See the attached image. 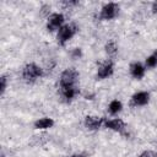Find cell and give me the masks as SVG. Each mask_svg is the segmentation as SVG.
<instances>
[{"label": "cell", "mask_w": 157, "mask_h": 157, "mask_svg": "<svg viewBox=\"0 0 157 157\" xmlns=\"http://www.w3.org/2000/svg\"><path fill=\"white\" fill-rule=\"evenodd\" d=\"M145 66L148 67V69H153L157 66V49L146 58V61H145Z\"/></svg>", "instance_id": "obj_14"}, {"label": "cell", "mask_w": 157, "mask_h": 157, "mask_svg": "<svg viewBox=\"0 0 157 157\" xmlns=\"http://www.w3.org/2000/svg\"><path fill=\"white\" fill-rule=\"evenodd\" d=\"M78 82V72L74 67L65 69L59 78V87L66 88V87H76Z\"/></svg>", "instance_id": "obj_1"}, {"label": "cell", "mask_w": 157, "mask_h": 157, "mask_svg": "<svg viewBox=\"0 0 157 157\" xmlns=\"http://www.w3.org/2000/svg\"><path fill=\"white\" fill-rule=\"evenodd\" d=\"M114 72V64L110 59L104 60L102 63H99L98 67H97V74H96V80H104L108 78L109 76H112Z\"/></svg>", "instance_id": "obj_5"}, {"label": "cell", "mask_w": 157, "mask_h": 157, "mask_svg": "<svg viewBox=\"0 0 157 157\" xmlns=\"http://www.w3.org/2000/svg\"><path fill=\"white\" fill-rule=\"evenodd\" d=\"M78 31V27L75 25V23H66L56 33V40H58V44L64 47L75 34L76 32Z\"/></svg>", "instance_id": "obj_2"}, {"label": "cell", "mask_w": 157, "mask_h": 157, "mask_svg": "<svg viewBox=\"0 0 157 157\" xmlns=\"http://www.w3.org/2000/svg\"><path fill=\"white\" fill-rule=\"evenodd\" d=\"M67 157H87L86 153H74L71 156H67Z\"/></svg>", "instance_id": "obj_20"}, {"label": "cell", "mask_w": 157, "mask_h": 157, "mask_svg": "<svg viewBox=\"0 0 157 157\" xmlns=\"http://www.w3.org/2000/svg\"><path fill=\"white\" fill-rule=\"evenodd\" d=\"M121 109H123V104H121V102L118 101V99H113V101L109 103V105H108V110H109V113H110L112 115H115V114L120 113Z\"/></svg>", "instance_id": "obj_13"}, {"label": "cell", "mask_w": 157, "mask_h": 157, "mask_svg": "<svg viewBox=\"0 0 157 157\" xmlns=\"http://www.w3.org/2000/svg\"><path fill=\"white\" fill-rule=\"evenodd\" d=\"M152 12L153 13H157V1L152 4Z\"/></svg>", "instance_id": "obj_21"}, {"label": "cell", "mask_w": 157, "mask_h": 157, "mask_svg": "<svg viewBox=\"0 0 157 157\" xmlns=\"http://www.w3.org/2000/svg\"><path fill=\"white\" fill-rule=\"evenodd\" d=\"M77 4H78V1H63V5H65V6H67V7L75 6V5H77Z\"/></svg>", "instance_id": "obj_19"}, {"label": "cell", "mask_w": 157, "mask_h": 157, "mask_svg": "<svg viewBox=\"0 0 157 157\" xmlns=\"http://www.w3.org/2000/svg\"><path fill=\"white\" fill-rule=\"evenodd\" d=\"M54 125V120L52 118H40L38 120L34 121V128L36 129H40V130H44V129H49Z\"/></svg>", "instance_id": "obj_12"}, {"label": "cell", "mask_w": 157, "mask_h": 157, "mask_svg": "<svg viewBox=\"0 0 157 157\" xmlns=\"http://www.w3.org/2000/svg\"><path fill=\"white\" fill-rule=\"evenodd\" d=\"M156 156H157V153H156Z\"/></svg>", "instance_id": "obj_22"}, {"label": "cell", "mask_w": 157, "mask_h": 157, "mask_svg": "<svg viewBox=\"0 0 157 157\" xmlns=\"http://www.w3.org/2000/svg\"><path fill=\"white\" fill-rule=\"evenodd\" d=\"M78 93H80V90H78L77 86L76 87H66V88L59 87V96H60L61 101L65 102V103L72 102Z\"/></svg>", "instance_id": "obj_8"}, {"label": "cell", "mask_w": 157, "mask_h": 157, "mask_svg": "<svg viewBox=\"0 0 157 157\" xmlns=\"http://www.w3.org/2000/svg\"><path fill=\"white\" fill-rule=\"evenodd\" d=\"M139 157H157L156 153H153L152 151H144L142 153L139 155Z\"/></svg>", "instance_id": "obj_18"}, {"label": "cell", "mask_w": 157, "mask_h": 157, "mask_svg": "<svg viewBox=\"0 0 157 157\" xmlns=\"http://www.w3.org/2000/svg\"><path fill=\"white\" fill-rule=\"evenodd\" d=\"M148 102H150V94H148V92L140 91V92H136V93H134L131 96L130 104L132 107H142V105H146Z\"/></svg>", "instance_id": "obj_9"}, {"label": "cell", "mask_w": 157, "mask_h": 157, "mask_svg": "<svg viewBox=\"0 0 157 157\" xmlns=\"http://www.w3.org/2000/svg\"><path fill=\"white\" fill-rule=\"evenodd\" d=\"M64 21H65V17L63 13H59V12L52 13L50 16H48V20H47V31L48 32L59 31L64 26Z\"/></svg>", "instance_id": "obj_6"}, {"label": "cell", "mask_w": 157, "mask_h": 157, "mask_svg": "<svg viewBox=\"0 0 157 157\" xmlns=\"http://www.w3.org/2000/svg\"><path fill=\"white\" fill-rule=\"evenodd\" d=\"M129 71H130V75L136 78V80H141L144 76H145V71H146V66H144L141 63H131L130 66H129Z\"/></svg>", "instance_id": "obj_11"}, {"label": "cell", "mask_w": 157, "mask_h": 157, "mask_svg": "<svg viewBox=\"0 0 157 157\" xmlns=\"http://www.w3.org/2000/svg\"><path fill=\"white\" fill-rule=\"evenodd\" d=\"M104 49H105V53H107L108 55L114 56V55L117 54V52H118V45H117V43H115L114 40H109V42H107Z\"/></svg>", "instance_id": "obj_15"}, {"label": "cell", "mask_w": 157, "mask_h": 157, "mask_svg": "<svg viewBox=\"0 0 157 157\" xmlns=\"http://www.w3.org/2000/svg\"><path fill=\"white\" fill-rule=\"evenodd\" d=\"M44 75V71L42 67H39L37 64L34 63H29L27 65H25V67L22 69V78L26 82H34L38 78H40Z\"/></svg>", "instance_id": "obj_3"}, {"label": "cell", "mask_w": 157, "mask_h": 157, "mask_svg": "<svg viewBox=\"0 0 157 157\" xmlns=\"http://www.w3.org/2000/svg\"><path fill=\"white\" fill-rule=\"evenodd\" d=\"M104 118H99V117H92V115H87L85 118V126L88 129V130H98L103 123H104Z\"/></svg>", "instance_id": "obj_10"}, {"label": "cell", "mask_w": 157, "mask_h": 157, "mask_svg": "<svg viewBox=\"0 0 157 157\" xmlns=\"http://www.w3.org/2000/svg\"><path fill=\"white\" fill-rule=\"evenodd\" d=\"M70 55H71V58H72V59H78V58H81V56H82V50H81L80 48H75V49H72V50H71Z\"/></svg>", "instance_id": "obj_17"}, {"label": "cell", "mask_w": 157, "mask_h": 157, "mask_svg": "<svg viewBox=\"0 0 157 157\" xmlns=\"http://www.w3.org/2000/svg\"><path fill=\"white\" fill-rule=\"evenodd\" d=\"M118 13H119V5L115 2H108V4L103 5V7L101 9L99 20L109 21V20L115 18L118 16Z\"/></svg>", "instance_id": "obj_4"}, {"label": "cell", "mask_w": 157, "mask_h": 157, "mask_svg": "<svg viewBox=\"0 0 157 157\" xmlns=\"http://www.w3.org/2000/svg\"><path fill=\"white\" fill-rule=\"evenodd\" d=\"M6 87H7V77H6V75H1V77H0V93L1 94H4Z\"/></svg>", "instance_id": "obj_16"}, {"label": "cell", "mask_w": 157, "mask_h": 157, "mask_svg": "<svg viewBox=\"0 0 157 157\" xmlns=\"http://www.w3.org/2000/svg\"><path fill=\"white\" fill-rule=\"evenodd\" d=\"M103 126L107 129H110L113 131H117L119 134H124L126 125L120 118H114V119H105L103 123Z\"/></svg>", "instance_id": "obj_7"}]
</instances>
